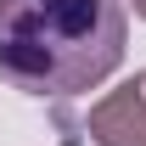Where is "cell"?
I'll return each instance as SVG.
<instances>
[{"label":"cell","mask_w":146,"mask_h":146,"mask_svg":"<svg viewBox=\"0 0 146 146\" xmlns=\"http://www.w3.org/2000/svg\"><path fill=\"white\" fill-rule=\"evenodd\" d=\"M129 45L124 0H0V79L23 96H84Z\"/></svg>","instance_id":"6da1fadb"},{"label":"cell","mask_w":146,"mask_h":146,"mask_svg":"<svg viewBox=\"0 0 146 146\" xmlns=\"http://www.w3.org/2000/svg\"><path fill=\"white\" fill-rule=\"evenodd\" d=\"M84 129H90L96 146H146V68L101 96L90 107Z\"/></svg>","instance_id":"7a4b0ae2"},{"label":"cell","mask_w":146,"mask_h":146,"mask_svg":"<svg viewBox=\"0 0 146 146\" xmlns=\"http://www.w3.org/2000/svg\"><path fill=\"white\" fill-rule=\"evenodd\" d=\"M129 11H135V17H146V0H129Z\"/></svg>","instance_id":"3957f363"}]
</instances>
